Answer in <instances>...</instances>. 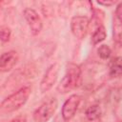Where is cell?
I'll return each mask as SVG.
<instances>
[{"instance_id": "5bb4252c", "label": "cell", "mask_w": 122, "mask_h": 122, "mask_svg": "<svg viewBox=\"0 0 122 122\" xmlns=\"http://www.w3.org/2000/svg\"><path fill=\"white\" fill-rule=\"evenodd\" d=\"M115 18L117 21H120L122 20V3H119L118 6L116 7V10H115Z\"/></svg>"}, {"instance_id": "3957f363", "label": "cell", "mask_w": 122, "mask_h": 122, "mask_svg": "<svg viewBox=\"0 0 122 122\" xmlns=\"http://www.w3.org/2000/svg\"><path fill=\"white\" fill-rule=\"evenodd\" d=\"M58 107L56 98H51L41 104L33 112V120L35 122H48L54 114Z\"/></svg>"}, {"instance_id": "5b68a950", "label": "cell", "mask_w": 122, "mask_h": 122, "mask_svg": "<svg viewBox=\"0 0 122 122\" xmlns=\"http://www.w3.org/2000/svg\"><path fill=\"white\" fill-rule=\"evenodd\" d=\"M90 20L87 16L76 15L71 20V30L77 39H82L86 36L89 30Z\"/></svg>"}, {"instance_id": "30bf717a", "label": "cell", "mask_w": 122, "mask_h": 122, "mask_svg": "<svg viewBox=\"0 0 122 122\" xmlns=\"http://www.w3.org/2000/svg\"><path fill=\"white\" fill-rule=\"evenodd\" d=\"M107 36V33H106V30L104 28L103 25H98L97 28L95 29V30L93 31L92 35V43L93 45H97L99 44L100 42H102Z\"/></svg>"}, {"instance_id": "52a82bcc", "label": "cell", "mask_w": 122, "mask_h": 122, "mask_svg": "<svg viewBox=\"0 0 122 122\" xmlns=\"http://www.w3.org/2000/svg\"><path fill=\"white\" fill-rule=\"evenodd\" d=\"M23 15L30 29V31L33 35H38L40 31L42 30V20L38 13L30 8H26L23 11Z\"/></svg>"}, {"instance_id": "ba28073f", "label": "cell", "mask_w": 122, "mask_h": 122, "mask_svg": "<svg viewBox=\"0 0 122 122\" xmlns=\"http://www.w3.org/2000/svg\"><path fill=\"white\" fill-rule=\"evenodd\" d=\"M18 53L15 51H9L0 55V71L7 72L13 69L18 62Z\"/></svg>"}, {"instance_id": "4fadbf2b", "label": "cell", "mask_w": 122, "mask_h": 122, "mask_svg": "<svg viewBox=\"0 0 122 122\" xmlns=\"http://www.w3.org/2000/svg\"><path fill=\"white\" fill-rule=\"evenodd\" d=\"M10 29L7 26H2L0 27V40L2 42H8L10 38Z\"/></svg>"}, {"instance_id": "2e32d148", "label": "cell", "mask_w": 122, "mask_h": 122, "mask_svg": "<svg viewBox=\"0 0 122 122\" xmlns=\"http://www.w3.org/2000/svg\"><path fill=\"white\" fill-rule=\"evenodd\" d=\"M10 122H27V117L25 115H19L13 118Z\"/></svg>"}, {"instance_id": "6da1fadb", "label": "cell", "mask_w": 122, "mask_h": 122, "mask_svg": "<svg viewBox=\"0 0 122 122\" xmlns=\"http://www.w3.org/2000/svg\"><path fill=\"white\" fill-rule=\"evenodd\" d=\"M31 92L30 86H24L15 92L6 97L0 104V110L3 112H12L19 110L26 104Z\"/></svg>"}, {"instance_id": "9c48e42d", "label": "cell", "mask_w": 122, "mask_h": 122, "mask_svg": "<svg viewBox=\"0 0 122 122\" xmlns=\"http://www.w3.org/2000/svg\"><path fill=\"white\" fill-rule=\"evenodd\" d=\"M122 73V67H121V57H115L112 60L110 64V75L112 77H120Z\"/></svg>"}, {"instance_id": "277c9868", "label": "cell", "mask_w": 122, "mask_h": 122, "mask_svg": "<svg viewBox=\"0 0 122 122\" xmlns=\"http://www.w3.org/2000/svg\"><path fill=\"white\" fill-rule=\"evenodd\" d=\"M59 69L60 66L58 63H53L47 69L40 82V90L42 92H46L50 91L52 88V86L55 84L58 78Z\"/></svg>"}, {"instance_id": "9a60e30c", "label": "cell", "mask_w": 122, "mask_h": 122, "mask_svg": "<svg viewBox=\"0 0 122 122\" xmlns=\"http://www.w3.org/2000/svg\"><path fill=\"white\" fill-rule=\"evenodd\" d=\"M116 3V1L115 0H111V1H98L97 2V4H99V5H102V6H106V7H110V6H112V5H114Z\"/></svg>"}, {"instance_id": "7c38bea8", "label": "cell", "mask_w": 122, "mask_h": 122, "mask_svg": "<svg viewBox=\"0 0 122 122\" xmlns=\"http://www.w3.org/2000/svg\"><path fill=\"white\" fill-rule=\"evenodd\" d=\"M97 52H98V55L101 59H108L111 56L112 51H111V49L108 45L103 44L97 49Z\"/></svg>"}, {"instance_id": "8fae6325", "label": "cell", "mask_w": 122, "mask_h": 122, "mask_svg": "<svg viewBox=\"0 0 122 122\" xmlns=\"http://www.w3.org/2000/svg\"><path fill=\"white\" fill-rule=\"evenodd\" d=\"M85 114H86V117L88 118V120H90V121L97 120V119L100 117V115H101V109H100V106L97 105V104H94V105L90 106V107L86 110Z\"/></svg>"}, {"instance_id": "8992f818", "label": "cell", "mask_w": 122, "mask_h": 122, "mask_svg": "<svg viewBox=\"0 0 122 122\" xmlns=\"http://www.w3.org/2000/svg\"><path fill=\"white\" fill-rule=\"evenodd\" d=\"M80 102H81V96L78 94H71L65 101L62 107V112H61L64 121H69L74 116Z\"/></svg>"}, {"instance_id": "7a4b0ae2", "label": "cell", "mask_w": 122, "mask_h": 122, "mask_svg": "<svg viewBox=\"0 0 122 122\" xmlns=\"http://www.w3.org/2000/svg\"><path fill=\"white\" fill-rule=\"evenodd\" d=\"M81 69L78 65L73 63L68 64L66 73L57 86V91L60 93H67L71 91H73L81 84Z\"/></svg>"}]
</instances>
